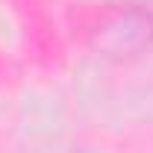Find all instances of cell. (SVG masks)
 <instances>
[{
    "label": "cell",
    "instance_id": "6da1fadb",
    "mask_svg": "<svg viewBox=\"0 0 153 153\" xmlns=\"http://www.w3.org/2000/svg\"><path fill=\"white\" fill-rule=\"evenodd\" d=\"M94 44L109 56H135L153 47V0L124 3L106 15V24L94 30Z\"/></svg>",
    "mask_w": 153,
    "mask_h": 153
}]
</instances>
